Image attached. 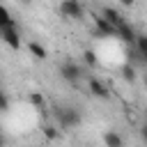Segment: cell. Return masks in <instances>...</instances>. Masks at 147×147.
Masks as SVG:
<instances>
[{
	"label": "cell",
	"mask_w": 147,
	"mask_h": 147,
	"mask_svg": "<svg viewBox=\"0 0 147 147\" xmlns=\"http://www.w3.org/2000/svg\"><path fill=\"white\" fill-rule=\"evenodd\" d=\"M124 7H131V5H136V0H119Z\"/></svg>",
	"instance_id": "ac0fdd59"
},
{
	"label": "cell",
	"mask_w": 147,
	"mask_h": 147,
	"mask_svg": "<svg viewBox=\"0 0 147 147\" xmlns=\"http://www.w3.org/2000/svg\"><path fill=\"white\" fill-rule=\"evenodd\" d=\"M0 41H5L9 48L18 51L21 48V34H18L16 25H0Z\"/></svg>",
	"instance_id": "277c9868"
},
{
	"label": "cell",
	"mask_w": 147,
	"mask_h": 147,
	"mask_svg": "<svg viewBox=\"0 0 147 147\" xmlns=\"http://www.w3.org/2000/svg\"><path fill=\"white\" fill-rule=\"evenodd\" d=\"M28 101H30V103H32L37 110H44V96H41L39 92H32V94L28 96Z\"/></svg>",
	"instance_id": "4fadbf2b"
},
{
	"label": "cell",
	"mask_w": 147,
	"mask_h": 147,
	"mask_svg": "<svg viewBox=\"0 0 147 147\" xmlns=\"http://www.w3.org/2000/svg\"><path fill=\"white\" fill-rule=\"evenodd\" d=\"M0 25H16V21L11 18V14L5 5H0Z\"/></svg>",
	"instance_id": "7c38bea8"
},
{
	"label": "cell",
	"mask_w": 147,
	"mask_h": 147,
	"mask_svg": "<svg viewBox=\"0 0 147 147\" xmlns=\"http://www.w3.org/2000/svg\"><path fill=\"white\" fill-rule=\"evenodd\" d=\"M44 133H46L48 138H57V131H55L53 126H46V129H44Z\"/></svg>",
	"instance_id": "e0dca14e"
},
{
	"label": "cell",
	"mask_w": 147,
	"mask_h": 147,
	"mask_svg": "<svg viewBox=\"0 0 147 147\" xmlns=\"http://www.w3.org/2000/svg\"><path fill=\"white\" fill-rule=\"evenodd\" d=\"M60 76L67 80V83H78L80 78H83V69H80V64H76L74 60H67V62H62L60 64Z\"/></svg>",
	"instance_id": "7a4b0ae2"
},
{
	"label": "cell",
	"mask_w": 147,
	"mask_h": 147,
	"mask_svg": "<svg viewBox=\"0 0 147 147\" xmlns=\"http://www.w3.org/2000/svg\"><path fill=\"white\" fill-rule=\"evenodd\" d=\"M115 37L117 39H122V41H126L129 46L133 44V39H136V30H133V25H129L126 21H122L117 28H115Z\"/></svg>",
	"instance_id": "8992f818"
},
{
	"label": "cell",
	"mask_w": 147,
	"mask_h": 147,
	"mask_svg": "<svg viewBox=\"0 0 147 147\" xmlns=\"http://www.w3.org/2000/svg\"><path fill=\"white\" fill-rule=\"evenodd\" d=\"M60 14H62L64 18L80 21L83 14H85V9H83V5H80L78 0H62V2H60Z\"/></svg>",
	"instance_id": "3957f363"
},
{
	"label": "cell",
	"mask_w": 147,
	"mask_h": 147,
	"mask_svg": "<svg viewBox=\"0 0 147 147\" xmlns=\"http://www.w3.org/2000/svg\"><path fill=\"white\" fill-rule=\"evenodd\" d=\"M9 108V99H7V94L0 90V110H7Z\"/></svg>",
	"instance_id": "2e32d148"
},
{
	"label": "cell",
	"mask_w": 147,
	"mask_h": 147,
	"mask_svg": "<svg viewBox=\"0 0 147 147\" xmlns=\"http://www.w3.org/2000/svg\"><path fill=\"white\" fill-rule=\"evenodd\" d=\"M83 60H85V62H87L90 67H96V62H99V60H96V53H94V51H85V53H83Z\"/></svg>",
	"instance_id": "9a60e30c"
},
{
	"label": "cell",
	"mask_w": 147,
	"mask_h": 147,
	"mask_svg": "<svg viewBox=\"0 0 147 147\" xmlns=\"http://www.w3.org/2000/svg\"><path fill=\"white\" fill-rule=\"evenodd\" d=\"M94 18V37H99V39H106V37H115V25L113 23H108L101 14H94L92 16Z\"/></svg>",
	"instance_id": "5b68a950"
},
{
	"label": "cell",
	"mask_w": 147,
	"mask_h": 147,
	"mask_svg": "<svg viewBox=\"0 0 147 147\" xmlns=\"http://www.w3.org/2000/svg\"><path fill=\"white\" fill-rule=\"evenodd\" d=\"M87 87H90L92 96H96V99H108V96H110L108 87H106V85H103L99 78H94V76H90V80H87Z\"/></svg>",
	"instance_id": "52a82bcc"
},
{
	"label": "cell",
	"mask_w": 147,
	"mask_h": 147,
	"mask_svg": "<svg viewBox=\"0 0 147 147\" xmlns=\"http://www.w3.org/2000/svg\"><path fill=\"white\" fill-rule=\"evenodd\" d=\"M53 115H55V119H57V126L60 129H64V131H69V129H76V126H80V122H83V115H80V110H76V108H55L53 110Z\"/></svg>",
	"instance_id": "6da1fadb"
},
{
	"label": "cell",
	"mask_w": 147,
	"mask_h": 147,
	"mask_svg": "<svg viewBox=\"0 0 147 147\" xmlns=\"http://www.w3.org/2000/svg\"><path fill=\"white\" fill-rule=\"evenodd\" d=\"M122 76H124V80H129V83H133V80H136V69H133L131 64H126V67L122 69Z\"/></svg>",
	"instance_id": "5bb4252c"
},
{
	"label": "cell",
	"mask_w": 147,
	"mask_h": 147,
	"mask_svg": "<svg viewBox=\"0 0 147 147\" xmlns=\"http://www.w3.org/2000/svg\"><path fill=\"white\" fill-rule=\"evenodd\" d=\"M142 57H147V37L145 34H140V32H136V39H133V44H131Z\"/></svg>",
	"instance_id": "9c48e42d"
},
{
	"label": "cell",
	"mask_w": 147,
	"mask_h": 147,
	"mask_svg": "<svg viewBox=\"0 0 147 147\" xmlns=\"http://www.w3.org/2000/svg\"><path fill=\"white\" fill-rule=\"evenodd\" d=\"M2 142H5V140H2V136H0V145H2Z\"/></svg>",
	"instance_id": "d6986e66"
},
{
	"label": "cell",
	"mask_w": 147,
	"mask_h": 147,
	"mask_svg": "<svg viewBox=\"0 0 147 147\" xmlns=\"http://www.w3.org/2000/svg\"><path fill=\"white\" fill-rule=\"evenodd\" d=\"M28 51H30L32 57H37V60H46V57H48L46 48H44L41 44H37V41H30V44H28Z\"/></svg>",
	"instance_id": "30bf717a"
},
{
	"label": "cell",
	"mask_w": 147,
	"mask_h": 147,
	"mask_svg": "<svg viewBox=\"0 0 147 147\" xmlns=\"http://www.w3.org/2000/svg\"><path fill=\"white\" fill-rule=\"evenodd\" d=\"M101 16H103V18L108 21V23H113L115 28H117V25H119V23L124 21V16H122V14L117 11V9H113V7H103V9H101Z\"/></svg>",
	"instance_id": "ba28073f"
},
{
	"label": "cell",
	"mask_w": 147,
	"mask_h": 147,
	"mask_svg": "<svg viewBox=\"0 0 147 147\" xmlns=\"http://www.w3.org/2000/svg\"><path fill=\"white\" fill-rule=\"evenodd\" d=\"M103 142H106L108 147H122V145H124V140H122V136H117L115 131H108V133L103 136Z\"/></svg>",
	"instance_id": "8fae6325"
}]
</instances>
